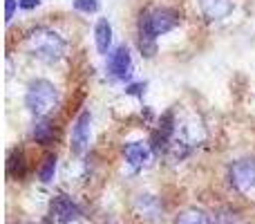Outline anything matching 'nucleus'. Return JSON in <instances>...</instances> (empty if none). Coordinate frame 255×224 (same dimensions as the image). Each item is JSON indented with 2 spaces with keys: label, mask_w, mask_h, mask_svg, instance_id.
I'll use <instances>...</instances> for the list:
<instances>
[{
  "label": "nucleus",
  "mask_w": 255,
  "mask_h": 224,
  "mask_svg": "<svg viewBox=\"0 0 255 224\" xmlns=\"http://www.w3.org/2000/svg\"><path fill=\"white\" fill-rule=\"evenodd\" d=\"M81 218H83V213H81L79 204L72 198H67V195H56L52 200V204H49V216H47L49 224H72L81 220Z\"/></svg>",
  "instance_id": "4"
},
{
  "label": "nucleus",
  "mask_w": 255,
  "mask_h": 224,
  "mask_svg": "<svg viewBox=\"0 0 255 224\" xmlns=\"http://www.w3.org/2000/svg\"><path fill=\"white\" fill-rule=\"evenodd\" d=\"M90 126H92V117L90 112H81L74 121V128H72V153L74 155H83L85 148H88V141H90Z\"/></svg>",
  "instance_id": "6"
},
{
  "label": "nucleus",
  "mask_w": 255,
  "mask_h": 224,
  "mask_svg": "<svg viewBox=\"0 0 255 224\" xmlns=\"http://www.w3.org/2000/svg\"><path fill=\"white\" fill-rule=\"evenodd\" d=\"M94 40H97L99 54H108V49L112 45V25L106 18H99L97 27H94Z\"/></svg>",
  "instance_id": "11"
},
{
  "label": "nucleus",
  "mask_w": 255,
  "mask_h": 224,
  "mask_svg": "<svg viewBox=\"0 0 255 224\" xmlns=\"http://www.w3.org/2000/svg\"><path fill=\"white\" fill-rule=\"evenodd\" d=\"M126 92H128V94H136V97H141V94L145 92V83H132V85H128Z\"/></svg>",
  "instance_id": "18"
},
{
  "label": "nucleus",
  "mask_w": 255,
  "mask_h": 224,
  "mask_svg": "<svg viewBox=\"0 0 255 224\" xmlns=\"http://www.w3.org/2000/svg\"><path fill=\"white\" fill-rule=\"evenodd\" d=\"M134 211L143 220H157L159 213H161V204L154 195H139L134 202Z\"/></svg>",
  "instance_id": "10"
},
{
  "label": "nucleus",
  "mask_w": 255,
  "mask_h": 224,
  "mask_svg": "<svg viewBox=\"0 0 255 224\" xmlns=\"http://www.w3.org/2000/svg\"><path fill=\"white\" fill-rule=\"evenodd\" d=\"M74 9L83 13H94L99 9V0H74Z\"/></svg>",
  "instance_id": "16"
},
{
  "label": "nucleus",
  "mask_w": 255,
  "mask_h": 224,
  "mask_svg": "<svg viewBox=\"0 0 255 224\" xmlns=\"http://www.w3.org/2000/svg\"><path fill=\"white\" fill-rule=\"evenodd\" d=\"M181 16L175 9L157 7L148 9L139 18V49L143 56H154L157 52V36L168 34L179 25Z\"/></svg>",
  "instance_id": "1"
},
{
  "label": "nucleus",
  "mask_w": 255,
  "mask_h": 224,
  "mask_svg": "<svg viewBox=\"0 0 255 224\" xmlns=\"http://www.w3.org/2000/svg\"><path fill=\"white\" fill-rule=\"evenodd\" d=\"M175 224H211V218L204 211H197V209H188V211L179 213L177 216Z\"/></svg>",
  "instance_id": "13"
},
{
  "label": "nucleus",
  "mask_w": 255,
  "mask_h": 224,
  "mask_svg": "<svg viewBox=\"0 0 255 224\" xmlns=\"http://www.w3.org/2000/svg\"><path fill=\"white\" fill-rule=\"evenodd\" d=\"M229 180L233 184V189L240 191V193H249L251 189H255V159H238L229 171Z\"/></svg>",
  "instance_id": "5"
},
{
  "label": "nucleus",
  "mask_w": 255,
  "mask_h": 224,
  "mask_svg": "<svg viewBox=\"0 0 255 224\" xmlns=\"http://www.w3.org/2000/svg\"><path fill=\"white\" fill-rule=\"evenodd\" d=\"M7 171L11 177H22L25 175V155L22 150H13L9 155V162H7Z\"/></svg>",
  "instance_id": "14"
},
{
  "label": "nucleus",
  "mask_w": 255,
  "mask_h": 224,
  "mask_svg": "<svg viewBox=\"0 0 255 224\" xmlns=\"http://www.w3.org/2000/svg\"><path fill=\"white\" fill-rule=\"evenodd\" d=\"M16 7H18V0H4V20H7V22L13 18Z\"/></svg>",
  "instance_id": "17"
},
{
  "label": "nucleus",
  "mask_w": 255,
  "mask_h": 224,
  "mask_svg": "<svg viewBox=\"0 0 255 224\" xmlns=\"http://www.w3.org/2000/svg\"><path fill=\"white\" fill-rule=\"evenodd\" d=\"M199 9L208 20H222L231 13L233 2L231 0H199Z\"/></svg>",
  "instance_id": "8"
},
{
  "label": "nucleus",
  "mask_w": 255,
  "mask_h": 224,
  "mask_svg": "<svg viewBox=\"0 0 255 224\" xmlns=\"http://www.w3.org/2000/svg\"><path fill=\"white\" fill-rule=\"evenodd\" d=\"M40 0H18V7L20 9H34Z\"/></svg>",
  "instance_id": "19"
},
{
  "label": "nucleus",
  "mask_w": 255,
  "mask_h": 224,
  "mask_svg": "<svg viewBox=\"0 0 255 224\" xmlns=\"http://www.w3.org/2000/svg\"><path fill=\"white\" fill-rule=\"evenodd\" d=\"M124 155H126L128 164H130L132 168H141V166H145V164H148L150 148L145 144H141V141H132V144L124 146Z\"/></svg>",
  "instance_id": "9"
},
{
  "label": "nucleus",
  "mask_w": 255,
  "mask_h": 224,
  "mask_svg": "<svg viewBox=\"0 0 255 224\" xmlns=\"http://www.w3.org/2000/svg\"><path fill=\"white\" fill-rule=\"evenodd\" d=\"M34 139L38 141L40 146L52 144V139H54V126H52V121H47V119H38V121L34 123Z\"/></svg>",
  "instance_id": "12"
},
{
  "label": "nucleus",
  "mask_w": 255,
  "mask_h": 224,
  "mask_svg": "<svg viewBox=\"0 0 255 224\" xmlns=\"http://www.w3.org/2000/svg\"><path fill=\"white\" fill-rule=\"evenodd\" d=\"M108 70L119 81H128L132 76V56L126 45H119V47L112 52L110 61H108Z\"/></svg>",
  "instance_id": "7"
},
{
  "label": "nucleus",
  "mask_w": 255,
  "mask_h": 224,
  "mask_svg": "<svg viewBox=\"0 0 255 224\" xmlns=\"http://www.w3.org/2000/svg\"><path fill=\"white\" fill-rule=\"evenodd\" d=\"M54 173H56V155H47V157L43 159L40 171H38L40 182H43V184H49V182L54 180Z\"/></svg>",
  "instance_id": "15"
},
{
  "label": "nucleus",
  "mask_w": 255,
  "mask_h": 224,
  "mask_svg": "<svg viewBox=\"0 0 255 224\" xmlns=\"http://www.w3.org/2000/svg\"><path fill=\"white\" fill-rule=\"evenodd\" d=\"M27 47L38 61L56 63L65 54V40L58 31L49 29V27H36L27 34Z\"/></svg>",
  "instance_id": "2"
},
{
  "label": "nucleus",
  "mask_w": 255,
  "mask_h": 224,
  "mask_svg": "<svg viewBox=\"0 0 255 224\" xmlns=\"http://www.w3.org/2000/svg\"><path fill=\"white\" fill-rule=\"evenodd\" d=\"M58 103V90L54 83L45 79H36L29 83L25 94V106L31 114H36L38 119H45L49 112L56 108Z\"/></svg>",
  "instance_id": "3"
}]
</instances>
